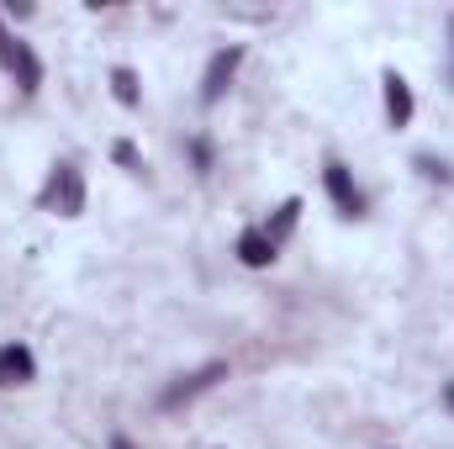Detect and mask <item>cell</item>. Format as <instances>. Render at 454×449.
Masks as SVG:
<instances>
[{
    "mask_svg": "<svg viewBox=\"0 0 454 449\" xmlns=\"http://www.w3.org/2000/svg\"><path fill=\"white\" fill-rule=\"evenodd\" d=\"M380 85H386V122H391V127H407V122H412V85H407L396 69H391Z\"/></svg>",
    "mask_w": 454,
    "mask_h": 449,
    "instance_id": "7",
    "label": "cell"
},
{
    "mask_svg": "<svg viewBox=\"0 0 454 449\" xmlns=\"http://www.w3.org/2000/svg\"><path fill=\"white\" fill-rule=\"evenodd\" d=\"M112 91H116V101H121V106H137V75H132L127 64H116V69H112Z\"/></svg>",
    "mask_w": 454,
    "mask_h": 449,
    "instance_id": "10",
    "label": "cell"
},
{
    "mask_svg": "<svg viewBox=\"0 0 454 449\" xmlns=\"http://www.w3.org/2000/svg\"><path fill=\"white\" fill-rule=\"evenodd\" d=\"M418 169H423L428 180H450V169H444L439 159H428V154H418Z\"/></svg>",
    "mask_w": 454,
    "mask_h": 449,
    "instance_id": "12",
    "label": "cell"
},
{
    "mask_svg": "<svg viewBox=\"0 0 454 449\" xmlns=\"http://www.w3.org/2000/svg\"><path fill=\"white\" fill-rule=\"evenodd\" d=\"M238 259H243V264H254V270L275 264V243L264 238V227H248V232L238 238Z\"/></svg>",
    "mask_w": 454,
    "mask_h": 449,
    "instance_id": "8",
    "label": "cell"
},
{
    "mask_svg": "<svg viewBox=\"0 0 454 449\" xmlns=\"http://www.w3.org/2000/svg\"><path fill=\"white\" fill-rule=\"evenodd\" d=\"M112 449H132V439H127V434H116V439H112Z\"/></svg>",
    "mask_w": 454,
    "mask_h": 449,
    "instance_id": "14",
    "label": "cell"
},
{
    "mask_svg": "<svg viewBox=\"0 0 454 449\" xmlns=\"http://www.w3.org/2000/svg\"><path fill=\"white\" fill-rule=\"evenodd\" d=\"M43 212H59V217H80L85 212V180H80V169L74 164H53V175H48V185H43Z\"/></svg>",
    "mask_w": 454,
    "mask_h": 449,
    "instance_id": "1",
    "label": "cell"
},
{
    "mask_svg": "<svg viewBox=\"0 0 454 449\" xmlns=\"http://www.w3.org/2000/svg\"><path fill=\"white\" fill-rule=\"evenodd\" d=\"M0 64L16 75V85H21V91H37V85H43V64H37V53H32L21 37H11L5 27H0Z\"/></svg>",
    "mask_w": 454,
    "mask_h": 449,
    "instance_id": "2",
    "label": "cell"
},
{
    "mask_svg": "<svg viewBox=\"0 0 454 449\" xmlns=\"http://www.w3.org/2000/svg\"><path fill=\"white\" fill-rule=\"evenodd\" d=\"M223 375H227V365H223V359H212V365H201V370H191V375H180V381H175V386H169V391H164L159 402H164V407H180V402H191V397H201L207 386H217Z\"/></svg>",
    "mask_w": 454,
    "mask_h": 449,
    "instance_id": "4",
    "label": "cell"
},
{
    "mask_svg": "<svg viewBox=\"0 0 454 449\" xmlns=\"http://www.w3.org/2000/svg\"><path fill=\"white\" fill-rule=\"evenodd\" d=\"M32 375H37L32 349H27V343H5V349H0V386H27Z\"/></svg>",
    "mask_w": 454,
    "mask_h": 449,
    "instance_id": "5",
    "label": "cell"
},
{
    "mask_svg": "<svg viewBox=\"0 0 454 449\" xmlns=\"http://www.w3.org/2000/svg\"><path fill=\"white\" fill-rule=\"evenodd\" d=\"M296 217H301V201H296V196H291V201H286V207H280V212H275V223L264 227V238H270V243H280V238H286V232H291V227H296Z\"/></svg>",
    "mask_w": 454,
    "mask_h": 449,
    "instance_id": "9",
    "label": "cell"
},
{
    "mask_svg": "<svg viewBox=\"0 0 454 449\" xmlns=\"http://www.w3.org/2000/svg\"><path fill=\"white\" fill-rule=\"evenodd\" d=\"M444 402H450V407H454V381H450V386H444Z\"/></svg>",
    "mask_w": 454,
    "mask_h": 449,
    "instance_id": "15",
    "label": "cell"
},
{
    "mask_svg": "<svg viewBox=\"0 0 454 449\" xmlns=\"http://www.w3.org/2000/svg\"><path fill=\"white\" fill-rule=\"evenodd\" d=\"M323 180H328V196H333V207H339L343 217H359V212H364V196L354 191V180H348V169H343V164H328V175H323Z\"/></svg>",
    "mask_w": 454,
    "mask_h": 449,
    "instance_id": "6",
    "label": "cell"
},
{
    "mask_svg": "<svg viewBox=\"0 0 454 449\" xmlns=\"http://www.w3.org/2000/svg\"><path fill=\"white\" fill-rule=\"evenodd\" d=\"M112 154H116V164H127V169H143V159H137V148H132V143H127V138H121V143H116Z\"/></svg>",
    "mask_w": 454,
    "mask_h": 449,
    "instance_id": "11",
    "label": "cell"
},
{
    "mask_svg": "<svg viewBox=\"0 0 454 449\" xmlns=\"http://www.w3.org/2000/svg\"><path fill=\"white\" fill-rule=\"evenodd\" d=\"M191 159H196L201 169H212V143H207V138H196V143H191Z\"/></svg>",
    "mask_w": 454,
    "mask_h": 449,
    "instance_id": "13",
    "label": "cell"
},
{
    "mask_svg": "<svg viewBox=\"0 0 454 449\" xmlns=\"http://www.w3.org/2000/svg\"><path fill=\"white\" fill-rule=\"evenodd\" d=\"M238 64H243V48H238V43H232V48H223V53H212L207 80H201V101H207V106H217V101H223V91L232 85Z\"/></svg>",
    "mask_w": 454,
    "mask_h": 449,
    "instance_id": "3",
    "label": "cell"
}]
</instances>
